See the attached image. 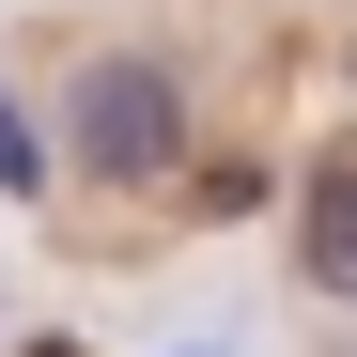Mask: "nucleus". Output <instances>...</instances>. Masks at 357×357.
<instances>
[{
    "instance_id": "obj_1",
    "label": "nucleus",
    "mask_w": 357,
    "mask_h": 357,
    "mask_svg": "<svg viewBox=\"0 0 357 357\" xmlns=\"http://www.w3.org/2000/svg\"><path fill=\"white\" fill-rule=\"evenodd\" d=\"M78 155L109 171V187H171V171H187V93H171L155 63H93L78 78Z\"/></svg>"
},
{
    "instance_id": "obj_2",
    "label": "nucleus",
    "mask_w": 357,
    "mask_h": 357,
    "mask_svg": "<svg viewBox=\"0 0 357 357\" xmlns=\"http://www.w3.org/2000/svg\"><path fill=\"white\" fill-rule=\"evenodd\" d=\"M295 249H311V280H326V295H357V155H326V171H311Z\"/></svg>"
},
{
    "instance_id": "obj_3",
    "label": "nucleus",
    "mask_w": 357,
    "mask_h": 357,
    "mask_svg": "<svg viewBox=\"0 0 357 357\" xmlns=\"http://www.w3.org/2000/svg\"><path fill=\"white\" fill-rule=\"evenodd\" d=\"M16 357H78V342H16Z\"/></svg>"
},
{
    "instance_id": "obj_4",
    "label": "nucleus",
    "mask_w": 357,
    "mask_h": 357,
    "mask_svg": "<svg viewBox=\"0 0 357 357\" xmlns=\"http://www.w3.org/2000/svg\"><path fill=\"white\" fill-rule=\"evenodd\" d=\"M342 357H357V342H342Z\"/></svg>"
}]
</instances>
